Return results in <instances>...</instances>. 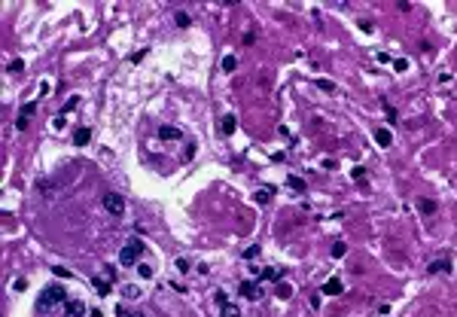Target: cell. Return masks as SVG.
I'll return each instance as SVG.
<instances>
[{
  "mask_svg": "<svg viewBox=\"0 0 457 317\" xmlns=\"http://www.w3.org/2000/svg\"><path fill=\"white\" fill-rule=\"evenodd\" d=\"M6 70H9V73H21V70H25V61H21V58H13V61L6 64Z\"/></svg>",
  "mask_w": 457,
  "mask_h": 317,
  "instance_id": "obj_19",
  "label": "cell"
},
{
  "mask_svg": "<svg viewBox=\"0 0 457 317\" xmlns=\"http://www.w3.org/2000/svg\"><path fill=\"white\" fill-rule=\"evenodd\" d=\"M256 256H259V247H256V244H253V247H247V250H244V259H256Z\"/></svg>",
  "mask_w": 457,
  "mask_h": 317,
  "instance_id": "obj_28",
  "label": "cell"
},
{
  "mask_svg": "<svg viewBox=\"0 0 457 317\" xmlns=\"http://www.w3.org/2000/svg\"><path fill=\"white\" fill-rule=\"evenodd\" d=\"M88 141H91V128L83 125V128H76V131H73V143H76V146H86Z\"/></svg>",
  "mask_w": 457,
  "mask_h": 317,
  "instance_id": "obj_10",
  "label": "cell"
},
{
  "mask_svg": "<svg viewBox=\"0 0 457 317\" xmlns=\"http://www.w3.org/2000/svg\"><path fill=\"white\" fill-rule=\"evenodd\" d=\"M122 293H125V299H137V296H141V293H137V287H131V284L122 287Z\"/></svg>",
  "mask_w": 457,
  "mask_h": 317,
  "instance_id": "obj_26",
  "label": "cell"
},
{
  "mask_svg": "<svg viewBox=\"0 0 457 317\" xmlns=\"http://www.w3.org/2000/svg\"><path fill=\"white\" fill-rule=\"evenodd\" d=\"M235 67H238V58H235V55H226V58H223V70H226V73H232Z\"/></svg>",
  "mask_w": 457,
  "mask_h": 317,
  "instance_id": "obj_18",
  "label": "cell"
},
{
  "mask_svg": "<svg viewBox=\"0 0 457 317\" xmlns=\"http://www.w3.org/2000/svg\"><path fill=\"white\" fill-rule=\"evenodd\" d=\"M287 183H290V189H296V192H305V180H302V177H287Z\"/></svg>",
  "mask_w": 457,
  "mask_h": 317,
  "instance_id": "obj_21",
  "label": "cell"
},
{
  "mask_svg": "<svg viewBox=\"0 0 457 317\" xmlns=\"http://www.w3.org/2000/svg\"><path fill=\"white\" fill-rule=\"evenodd\" d=\"M375 141H378L381 146H390L393 143V134L387 131V128H378V131H375Z\"/></svg>",
  "mask_w": 457,
  "mask_h": 317,
  "instance_id": "obj_15",
  "label": "cell"
},
{
  "mask_svg": "<svg viewBox=\"0 0 457 317\" xmlns=\"http://www.w3.org/2000/svg\"><path fill=\"white\" fill-rule=\"evenodd\" d=\"M101 201H104V208L113 213V217H119V213L125 211V198L119 195V192H104V198H101Z\"/></svg>",
  "mask_w": 457,
  "mask_h": 317,
  "instance_id": "obj_3",
  "label": "cell"
},
{
  "mask_svg": "<svg viewBox=\"0 0 457 317\" xmlns=\"http://www.w3.org/2000/svg\"><path fill=\"white\" fill-rule=\"evenodd\" d=\"M278 296H281V299H290V296H293V287L281 281V284H278Z\"/></svg>",
  "mask_w": 457,
  "mask_h": 317,
  "instance_id": "obj_23",
  "label": "cell"
},
{
  "mask_svg": "<svg viewBox=\"0 0 457 317\" xmlns=\"http://www.w3.org/2000/svg\"><path fill=\"white\" fill-rule=\"evenodd\" d=\"M213 299H216V305H220V308H223V305H228V296H226V293H223V290H220V293H216V296H213Z\"/></svg>",
  "mask_w": 457,
  "mask_h": 317,
  "instance_id": "obj_30",
  "label": "cell"
},
{
  "mask_svg": "<svg viewBox=\"0 0 457 317\" xmlns=\"http://www.w3.org/2000/svg\"><path fill=\"white\" fill-rule=\"evenodd\" d=\"M220 317H241V308L228 302V305H223V308H220Z\"/></svg>",
  "mask_w": 457,
  "mask_h": 317,
  "instance_id": "obj_16",
  "label": "cell"
},
{
  "mask_svg": "<svg viewBox=\"0 0 457 317\" xmlns=\"http://www.w3.org/2000/svg\"><path fill=\"white\" fill-rule=\"evenodd\" d=\"M55 189H58V186H55V183H49V180H37V192H40V195L52 198V195H55Z\"/></svg>",
  "mask_w": 457,
  "mask_h": 317,
  "instance_id": "obj_13",
  "label": "cell"
},
{
  "mask_svg": "<svg viewBox=\"0 0 457 317\" xmlns=\"http://www.w3.org/2000/svg\"><path fill=\"white\" fill-rule=\"evenodd\" d=\"M241 296H247V299H259V287L253 284V281H241Z\"/></svg>",
  "mask_w": 457,
  "mask_h": 317,
  "instance_id": "obj_7",
  "label": "cell"
},
{
  "mask_svg": "<svg viewBox=\"0 0 457 317\" xmlns=\"http://www.w3.org/2000/svg\"><path fill=\"white\" fill-rule=\"evenodd\" d=\"M67 299V293L61 287H46L43 296H40V308H55V305H61Z\"/></svg>",
  "mask_w": 457,
  "mask_h": 317,
  "instance_id": "obj_2",
  "label": "cell"
},
{
  "mask_svg": "<svg viewBox=\"0 0 457 317\" xmlns=\"http://www.w3.org/2000/svg\"><path fill=\"white\" fill-rule=\"evenodd\" d=\"M341 290H345V284H341L338 278H333V281H326V284H323V293H326V296H338Z\"/></svg>",
  "mask_w": 457,
  "mask_h": 317,
  "instance_id": "obj_12",
  "label": "cell"
},
{
  "mask_svg": "<svg viewBox=\"0 0 457 317\" xmlns=\"http://www.w3.org/2000/svg\"><path fill=\"white\" fill-rule=\"evenodd\" d=\"M418 211L430 217V213H436V201H433V198H418Z\"/></svg>",
  "mask_w": 457,
  "mask_h": 317,
  "instance_id": "obj_14",
  "label": "cell"
},
{
  "mask_svg": "<svg viewBox=\"0 0 457 317\" xmlns=\"http://www.w3.org/2000/svg\"><path fill=\"white\" fill-rule=\"evenodd\" d=\"M91 284H95V287H98L101 293H110V287H107V281H101V278H95V281H91Z\"/></svg>",
  "mask_w": 457,
  "mask_h": 317,
  "instance_id": "obj_29",
  "label": "cell"
},
{
  "mask_svg": "<svg viewBox=\"0 0 457 317\" xmlns=\"http://www.w3.org/2000/svg\"><path fill=\"white\" fill-rule=\"evenodd\" d=\"M329 253H333L335 259H338V256H345V253H348V244H345V241H335V244H333V250H329Z\"/></svg>",
  "mask_w": 457,
  "mask_h": 317,
  "instance_id": "obj_22",
  "label": "cell"
},
{
  "mask_svg": "<svg viewBox=\"0 0 457 317\" xmlns=\"http://www.w3.org/2000/svg\"><path fill=\"white\" fill-rule=\"evenodd\" d=\"M158 138H162V141H180L183 131L174 128V125H162V128H158Z\"/></svg>",
  "mask_w": 457,
  "mask_h": 317,
  "instance_id": "obj_5",
  "label": "cell"
},
{
  "mask_svg": "<svg viewBox=\"0 0 457 317\" xmlns=\"http://www.w3.org/2000/svg\"><path fill=\"white\" fill-rule=\"evenodd\" d=\"M83 314H86V302H79V299L67 302V317H83Z\"/></svg>",
  "mask_w": 457,
  "mask_h": 317,
  "instance_id": "obj_8",
  "label": "cell"
},
{
  "mask_svg": "<svg viewBox=\"0 0 457 317\" xmlns=\"http://www.w3.org/2000/svg\"><path fill=\"white\" fill-rule=\"evenodd\" d=\"M232 131H235V116H232V113H226V116H223V134H232Z\"/></svg>",
  "mask_w": 457,
  "mask_h": 317,
  "instance_id": "obj_17",
  "label": "cell"
},
{
  "mask_svg": "<svg viewBox=\"0 0 457 317\" xmlns=\"http://www.w3.org/2000/svg\"><path fill=\"white\" fill-rule=\"evenodd\" d=\"M34 110H37V104H34V101H28V104L18 110V116H16V128H18V131H25V128L31 125V116H34Z\"/></svg>",
  "mask_w": 457,
  "mask_h": 317,
  "instance_id": "obj_4",
  "label": "cell"
},
{
  "mask_svg": "<svg viewBox=\"0 0 457 317\" xmlns=\"http://www.w3.org/2000/svg\"><path fill=\"white\" fill-rule=\"evenodd\" d=\"M271 195H274V189H271V186H262V189L253 192V201H256V205H268Z\"/></svg>",
  "mask_w": 457,
  "mask_h": 317,
  "instance_id": "obj_6",
  "label": "cell"
},
{
  "mask_svg": "<svg viewBox=\"0 0 457 317\" xmlns=\"http://www.w3.org/2000/svg\"><path fill=\"white\" fill-rule=\"evenodd\" d=\"M259 275H262V281H274V284H281L283 271H281V268H274V265H268V268H262Z\"/></svg>",
  "mask_w": 457,
  "mask_h": 317,
  "instance_id": "obj_9",
  "label": "cell"
},
{
  "mask_svg": "<svg viewBox=\"0 0 457 317\" xmlns=\"http://www.w3.org/2000/svg\"><path fill=\"white\" fill-rule=\"evenodd\" d=\"M141 253H143V241H141V238H131V241L122 247L119 263L122 265H137V263H141Z\"/></svg>",
  "mask_w": 457,
  "mask_h": 317,
  "instance_id": "obj_1",
  "label": "cell"
},
{
  "mask_svg": "<svg viewBox=\"0 0 457 317\" xmlns=\"http://www.w3.org/2000/svg\"><path fill=\"white\" fill-rule=\"evenodd\" d=\"M317 88H323V92H335V86L329 83V79H317Z\"/></svg>",
  "mask_w": 457,
  "mask_h": 317,
  "instance_id": "obj_27",
  "label": "cell"
},
{
  "mask_svg": "<svg viewBox=\"0 0 457 317\" xmlns=\"http://www.w3.org/2000/svg\"><path fill=\"white\" fill-rule=\"evenodd\" d=\"M137 271H141V278H153L156 275V268L150 263H137Z\"/></svg>",
  "mask_w": 457,
  "mask_h": 317,
  "instance_id": "obj_20",
  "label": "cell"
},
{
  "mask_svg": "<svg viewBox=\"0 0 457 317\" xmlns=\"http://www.w3.org/2000/svg\"><path fill=\"white\" fill-rule=\"evenodd\" d=\"M174 21H177V28H189V13H183V9H180V13L174 16Z\"/></svg>",
  "mask_w": 457,
  "mask_h": 317,
  "instance_id": "obj_24",
  "label": "cell"
},
{
  "mask_svg": "<svg viewBox=\"0 0 457 317\" xmlns=\"http://www.w3.org/2000/svg\"><path fill=\"white\" fill-rule=\"evenodd\" d=\"M430 275H445V271H451V263L448 259H436V263H430Z\"/></svg>",
  "mask_w": 457,
  "mask_h": 317,
  "instance_id": "obj_11",
  "label": "cell"
},
{
  "mask_svg": "<svg viewBox=\"0 0 457 317\" xmlns=\"http://www.w3.org/2000/svg\"><path fill=\"white\" fill-rule=\"evenodd\" d=\"M393 67H396V70H399V73H403V70H405V67H408V61H405V58H396V61H393Z\"/></svg>",
  "mask_w": 457,
  "mask_h": 317,
  "instance_id": "obj_31",
  "label": "cell"
},
{
  "mask_svg": "<svg viewBox=\"0 0 457 317\" xmlns=\"http://www.w3.org/2000/svg\"><path fill=\"white\" fill-rule=\"evenodd\" d=\"M353 183H366V168H353Z\"/></svg>",
  "mask_w": 457,
  "mask_h": 317,
  "instance_id": "obj_25",
  "label": "cell"
}]
</instances>
